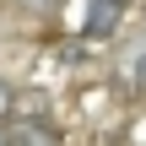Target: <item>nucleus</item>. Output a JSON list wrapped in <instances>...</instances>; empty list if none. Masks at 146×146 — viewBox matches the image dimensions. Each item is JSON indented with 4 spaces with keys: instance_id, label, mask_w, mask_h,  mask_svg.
Listing matches in <instances>:
<instances>
[{
    "instance_id": "nucleus-1",
    "label": "nucleus",
    "mask_w": 146,
    "mask_h": 146,
    "mask_svg": "<svg viewBox=\"0 0 146 146\" xmlns=\"http://www.w3.org/2000/svg\"><path fill=\"white\" fill-rule=\"evenodd\" d=\"M5 146H65V135L49 119H16L5 125Z\"/></svg>"
},
{
    "instance_id": "nucleus-2",
    "label": "nucleus",
    "mask_w": 146,
    "mask_h": 146,
    "mask_svg": "<svg viewBox=\"0 0 146 146\" xmlns=\"http://www.w3.org/2000/svg\"><path fill=\"white\" fill-rule=\"evenodd\" d=\"M119 16H125L119 0H92V11H87V22H81V38H108V33L119 27Z\"/></svg>"
},
{
    "instance_id": "nucleus-3",
    "label": "nucleus",
    "mask_w": 146,
    "mask_h": 146,
    "mask_svg": "<svg viewBox=\"0 0 146 146\" xmlns=\"http://www.w3.org/2000/svg\"><path fill=\"white\" fill-rule=\"evenodd\" d=\"M16 11H27V16H49V11H60V0H11Z\"/></svg>"
},
{
    "instance_id": "nucleus-4",
    "label": "nucleus",
    "mask_w": 146,
    "mask_h": 146,
    "mask_svg": "<svg viewBox=\"0 0 146 146\" xmlns=\"http://www.w3.org/2000/svg\"><path fill=\"white\" fill-rule=\"evenodd\" d=\"M11 108H16V92H11V81H0V125L11 119Z\"/></svg>"
},
{
    "instance_id": "nucleus-5",
    "label": "nucleus",
    "mask_w": 146,
    "mask_h": 146,
    "mask_svg": "<svg viewBox=\"0 0 146 146\" xmlns=\"http://www.w3.org/2000/svg\"><path fill=\"white\" fill-rule=\"evenodd\" d=\"M0 146H5V125H0Z\"/></svg>"
}]
</instances>
